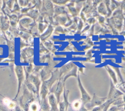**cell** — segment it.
Listing matches in <instances>:
<instances>
[{"label":"cell","instance_id":"cell-1","mask_svg":"<svg viewBox=\"0 0 125 111\" xmlns=\"http://www.w3.org/2000/svg\"><path fill=\"white\" fill-rule=\"evenodd\" d=\"M16 74L17 75V78H18V82H19V89H18V94L20 91L21 86L22 84V82L23 80V78H24L22 67L21 66H17L16 68Z\"/></svg>","mask_w":125,"mask_h":111},{"label":"cell","instance_id":"cell-2","mask_svg":"<svg viewBox=\"0 0 125 111\" xmlns=\"http://www.w3.org/2000/svg\"><path fill=\"white\" fill-rule=\"evenodd\" d=\"M49 104L51 106L52 111H58L57 108V100L53 94H50L48 97Z\"/></svg>","mask_w":125,"mask_h":111},{"label":"cell","instance_id":"cell-3","mask_svg":"<svg viewBox=\"0 0 125 111\" xmlns=\"http://www.w3.org/2000/svg\"><path fill=\"white\" fill-rule=\"evenodd\" d=\"M79 86H80V88L81 90V92H82V98H83V101L84 102H86L90 100V97L89 96V95L87 94L86 92L85 91V90L83 88V87L82 86L80 81H79Z\"/></svg>","mask_w":125,"mask_h":111},{"label":"cell","instance_id":"cell-4","mask_svg":"<svg viewBox=\"0 0 125 111\" xmlns=\"http://www.w3.org/2000/svg\"><path fill=\"white\" fill-rule=\"evenodd\" d=\"M62 83L61 82H59L58 83V85H57V89H56V97H57V100L58 101V102L59 101V98H60V95L62 91Z\"/></svg>","mask_w":125,"mask_h":111},{"label":"cell","instance_id":"cell-5","mask_svg":"<svg viewBox=\"0 0 125 111\" xmlns=\"http://www.w3.org/2000/svg\"><path fill=\"white\" fill-rule=\"evenodd\" d=\"M38 106L37 104L33 103L29 107V110L30 111H38Z\"/></svg>","mask_w":125,"mask_h":111},{"label":"cell","instance_id":"cell-6","mask_svg":"<svg viewBox=\"0 0 125 111\" xmlns=\"http://www.w3.org/2000/svg\"><path fill=\"white\" fill-rule=\"evenodd\" d=\"M79 106H80V102H75V103H74L73 107H74V108L75 109H79Z\"/></svg>","mask_w":125,"mask_h":111},{"label":"cell","instance_id":"cell-7","mask_svg":"<svg viewBox=\"0 0 125 111\" xmlns=\"http://www.w3.org/2000/svg\"><path fill=\"white\" fill-rule=\"evenodd\" d=\"M109 111H118V109L115 108H112L109 110Z\"/></svg>","mask_w":125,"mask_h":111},{"label":"cell","instance_id":"cell-8","mask_svg":"<svg viewBox=\"0 0 125 111\" xmlns=\"http://www.w3.org/2000/svg\"><path fill=\"white\" fill-rule=\"evenodd\" d=\"M15 110H16V111H21V110L19 107H16Z\"/></svg>","mask_w":125,"mask_h":111},{"label":"cell","instance_id":"cell-9","mask_svg":"<svg viewBox=\"0 0 125 111\" xmlns=\"http://www.w3.org/2000/svg\"><path fill=\"white\" fill-rule=\"evenodd\" d=\"M0 111H4V110H3L2 109H1V108H0Z\"/></svg>","mask_w":125,"mask_h":111}]
</instances>
